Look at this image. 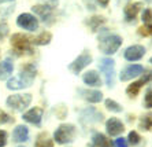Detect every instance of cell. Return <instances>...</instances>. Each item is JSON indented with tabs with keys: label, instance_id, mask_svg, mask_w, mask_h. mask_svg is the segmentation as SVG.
I'll return each instance as SVG.
<instances>
[{
	"label": "cell",
	"instance_id": "obj_1",
	"mask_svg": "<svg viewBox=\"0 0 152 147\" xmlns=\"http://www.w3.org/2000/svg\"><path fill=\"white\" fill-rule=\"evenodd\" d=\"M34 77H36V68L33 65H25V66L21 68V74L8 80L7 88L8 90H22V88L30 87Z\"/></svg>",
	"mask_w": 152,
	"mask_h": 147
},
{
	"label": "cell",
	"instance_id": "obj_2",
	"mask_svg": "<svg viewBox=\"0 0 152 147\" xmlns=\"http://www.w3.org/2000/svg\"><path fill=\"white\" fill-rule=\"evenodd\" d=\"M122 44V39L118 35H104L99 39V48L107 55L115 54Z\"/></svg>",
	"mask_w": 152,
	"mask_h": 147
},
{
	"label": "cell",
	"instance_id": "obj_3",
	"mask_svg": "<svg viewBox=\"0 0 152 147\" xmlns=\"http://www.w3.org/2000/svg\"><path fill=\"white\" fill-rule=\"evenodd\" d=\"M75 133H77V131H75V126L73 124H62L53 133V139L59 144L71 143L75 137Z\"/></svg>",
	"mask_w": 152,
	"mask_h": 147
},
{
	"label": "cell",
	"instance_id": "obj_4",
	"mask_svg": "<svg viewBox=\"0 0 152 147\" xmlns=\"http://www.w3.org/2000/svg\"><path fill=\"white\" fill-rule=\"evenodd\" d=\"M32 102V95L25 93V95H11L7 98V106L15 111H22L26 109Z\"/></svg>",
	"mask_w": 152,
	"mask_h": 147
},
{
	"label": "cell",
	"instance_id": "obj_5",
	"mask_svg": "<svg viewBox=\"0 0 152 147\" xmlns=\"http://www.w3.org/2000/svg\"><path fill=\"white\" fill-rule=\"evenodd\" d=\"M11 46L15 48V51L18 52H30L32 51V39L25 35H21V33H17L11 37Z\"/></svg>",
	"mask_w": 152,
	"mask_h": 147
},
{
	"label": "cell",
	"instance_id": "obj_6",
	"mask_svg": "<svg viewBox=\"0 0 152 147\" xmlns=\"http://www.w3.org/2000/svg\"><path fill=\"white\" fill-rule=\"evenodd\" d=\"M99 68L104 76H106V83L108 87H113L115 83V73H114V68H115V62L111 58H103L100 59Z\"/></svg>",
	"mask_w": 152,
	"mask_h": 147
},
{
	"label": "cell",
	"instance_id": "obj_7",
	"mask_svg": "<svg viewBox=\"0 0 152 147\" xmlns=\"http://www.w3.org/2000/svg\"><path fill=\"white\" fill-rule=\"evenodd\" d=\"M91 62H92V57H91V54H89L88 51H84V52H82L74 62H71V63L69 65V69H70L74 74H78V73L81 72L84 68H86Z\"/></svg>",
	"mask_w": 152,
	"mask_h": 147
},
{
	"label": "cell",
	"instance_id": "obj_8",
	"mask_svg": "<svg viewBox=\"0 0 152 147\" xmlns=\"http://www.w3.org/2000/svg\"><path fill=\"white\" fill-rule=\"evenodd\" d=\"M149 81H152V70H148L147 73H144V76L141 77V80H138V81H136V83L130 84V85L127 87L126 93L130 98H136L137 96V93L140 92V88H141L144 84L149 83Z\"/></svg>",
	"mask_w": 152,
	"mask_h": 147
},
{
	"label": "cell",
	"instance_id": "obj_9",
	"mask_svg": "<svg viewBox=\"0 0 152 147\" xmlns=\"http://www.w3.org/2000/svg\"><path fill=\"white\" fill-rule=\"evenodd\" d=\"M17 24L18 26H21L26 30H30V32H33V30L39 28V21L32 14H21L17 19Z\"/></svg>",
	"mask_w": 152,
	"mask_h": 147
},
{
	"label": "cell",
	"instance_id": "obj_10",
	"mask_svg": "<svg viewBox=\"0 0 152 147\" xmlns=\"http://www.w3.org/2000/svg\"><path fill=\"white\" fill-rule=\"evenodd\" d=\"M106 129H107V133H108L110 136H118V135H121V133L125 131V126L118 118L111 117V118L106 122Z\"/></svg>",
	"mask_w": 152,
	"mask_h": 147
},
{
	"label": "cell",
	"instance_id": "obj_11",
	"mask_svg": "<svg viewBox=\"0 0 152 147\" xmlns=\"http://www.w3.org/2000/svg\"><path fill=\"white\" fill-rule=\"evenodd\" d=\"M144 72V68H142L141 65H130V66H127L122 70L121 73V80L122 81H127V80H132L140 76L141 73Z\"/></svg>",
	"mask_w": 152,
	"mask_h": 147
},
{
	"label": "cell",
	"instance_id": "obj_12",
	"mask_svg": "<svg viewBox=\"0 0 152 147\" xmlns=\"http://www.w3.org/2000/svg\"><path fill=\"white\" fill-rule=\"evenodd\" d=\"M33 12L37 14L44 22H50V18H52L53 7L50 4H37L33 7Z\"/></svg>",
	"mask_w": 152,
	"mask_h": 147
},
{
	"label": "cell",
	"instance_id": "obj_13",
	"mask_svg": "<svg viewBox=\"0 0 152 147\" xmlns=\"http://www.w3.org/2000/svg\"><path fill=\"white\" fill-rule=\"evenodd\" d=\"M22 118L25 121L30 122V124H34V125H40L42 118V109L40 107H33L30 110H28L26 113H23Z\"/></svg>",
	"mask_w": 152,
	"mask_h": 147
},
{
	"label": "cell",
	"instance_id": "obj_14",
	"mask_svg": "<svg viewBox=\"0 0 152 147\" xmlns=\"http://www.w3.org/2000/svg\"><path fill=\"white\" fill-rule=\"evenodd\" d=\"M145 54V48L142 46H130L125 51V58L127 61H138Z\"/></svg>",
	"mask_w": 152,
	"mask_h": 147
},
{
	"label": "cell",
	"instance_id": "obj_15",
	"mask_svg": "<svg viewBox=\"0 0 152 147\" xmlns=\"http://www.w3.org/2000/svg\"><path fill=\"white\" fill-rule=\"evenodd\" d=\"M29 139V129L25 125H18L12 132V140L15 143H22Z\"/></svg>",
	"mask_w": 152,
	"mask_h": 147
},
{
	"label": "cell",
	"instance_id": "obj_16",
	"mask_svg": "<svg viewBox=\"0 0 152 147\" xmlns=\"http://www.w3.org/2000/svg\"><path fill=\"white\" fill-rule=\"evenodd\" d=\"M78 92L82 95L85 101L91 102V103H97L103 99V93L100 91H93V90H78Z\"/></svg>",
	"mask_w": 152,
	"mask_h": 147
},
{
	"label": "cell",
	"instance_id": "obj_17",
	"mask_svg": "<svg viewBox=\"0 0 152 147\" xmlns=\"http://www.w3.org/2000/svg\"><path fill=\"white\" fill-rule=\"evenodd\" d=\"M142 4L141 3H133V4H127L126 7H125V18H126V21H133V19L137 17L138 11H140V8H141Z\"/></svg>",
	"mask_w": 152,
	"mask_h": 147
},
{
	"label": "cell",
	"instance_id": "obj_18",
	"mask_svg": "<svg viewBox=\"0 0 152 147\" xmlns=\"http://www.w3.org/2000/svg\"><path fill=\"white\" fill-rule=\"evenodd\" d=\"M91 147H111V142L107 139L103 133L96 132L92 136V144Z\"/></svg>",
	"mask_w": 152,
	"mask_h": 147
},
{
	"label": "cell",
	"instance_id": "obj_19",
	"mask_svg": "<svg viewBox=\"0 0 152 147\" xmlns=\"http://www.w3.org/2000/svg\"><path fill=\"white\" fill-rule=\"evenodd\" d=\"M84 83L88 84L89 87H99L102 85V81H100L99 74L95 72V70H89L84 74Z\"/></svg>",
	"mask_w": 152,
	"mask_h": 147
},
{
	"label": "cell",
	"instance_id": "obj_20",
	"mask_svg": "<svg viewBox=\"0 0 152 147\" xmlns=\"http://www.w3.org/2000/svg\"><path fill=\"white\" fill-rule=\"evenodd\" d=\"M12 70H14V65L11 61L6 59V61L0 62V80H6L7 77H10Z\"/></svg>",
	"mask_w": 152,
	"mask_h": 147
},
{
	"label": "cell",
	"instance_id": "obj_21",
	"mask_svg": "<svg viewBox=\"0 0 152 147\" xmlns=\"http://www.w3.org/2000/svg\"><path fill=\"white\" fill-rule=\"evenodd\" d=\"M52 39V35L50 32H42L39 37H36V39H32V44L34 46H45L48 44Z\"/></svg>",
	"mask_w": 152,
	"mask_h": 147
},
{
	"label": "cell",
	"instance_id": "obj_22",
	"mask_svg": "<svg viewBox=\"0 0 152 147\" xmlns=\"http://www.w3.org/2000/svg\"><path fill=\"white\" fill-rule=\"evenodd\" d=\"M34 147H53V142H52V139H50V137L47 136L45 133H41L36 139Z\"/></svg>",
	"mask_w": 152,
	"mask_h": 147
},
{
	"label": "cell",
	"instance_id": "obj_23",
	"mask_svg": "<svg viewBox=\"0 0 152 147\" xmlns=\"http://www.w3.org/2000/svg\"><path fill=\"white\" fill-rule=\"evenodd\" d=\"M140 128L142 131H152V113L145 114L141 120H140Z\"/></svg>",
	"mask_w": 152,
	"mask_h": 147
},
{
	"label": "cell",
	"instance_id": "obj_24",
	"mask_svg": "<svg viewBox=\"0 0 152 147\" xmlns=\"http://www.w3.org/2000/svg\"><path fill=\"white\" fill-rule=\"evenodd\" d=\"M106 107L110 111H114V113H121L122 111V106L119 103H117L113 99H106Z\"/></svg>",
	"mask_w": 152,
	"mask_h": 147
},
{
	"label": "cell",
	"instance_id": "obj_25",
	"mask_svg": "<svg viewBox=\"0 0 152 147\" xmlns=\"http://www.w3.org/2000/svg\"><path fill=\"white\" fill-rule=\"evenodd\" d=\"M103 22H104V18H103V17H93V18L89 19L88 24H89V26H91V29H92L93 32H95L96 29L99 28Z\"/></svg>",
	"mask_w": 152,
	"mask_h": 147
},
{
	"label": "cell",
	"instance_id": "obj_26",
	"mask_svg": "<svg viewBox=\"0 0 152 147\" xmlns=\"http://www.w3.org/2000/svg\"><path fill=\"white\" fill-rule=\"evenodd\" d=\"M144 107L152 109V88H148L144 96Z\"/></svg>",
	"mask_w": 152,
	"mask_h": 147
},
{
	"label": "cell",
	"instance_id": "obj_27",
	"mask_svg": "<svg viewBox=\"0 0 152 147\" xmlns=\"http://www.w3.org/2000/svg\"><path fill=\"white\" fill-rule=\"evenodd\" d=\"M142 21H144L145 25H152V10L151 8H147L142 12Z\"/></svg>",
	"mask_w": 152,
	"mask_h": 147
},
{
	"label": "cell",
	"instance_id": "obj_28",
	"mask_svg": "<svg viewBox=\"0 0 152 147\" xmlns=\"http://www.w3.org/2000/svg\"><path fill=\"white\" fill-rule=\"evenodd\" d=\"M127 139H129V143H130L132 146H136V144H138V142H140V136H138V133L134 132V131H132V132L129 133Z\"/></svg>",
	"mask_w": 152,
	"mask_h": 147
},
{
	"label": "cell",
	"instance_id": "obj_29",
	"mask_svg": "<svg viewBox=\"0 0 152 147\" xmlns=\"http://www.w3.org/2000/svg\"><path fill=\"white\" fill-rule=\"evenodd\" d=\"M138 33L141 36H151L152 35V25H144L138 29Z\"/></svg>",
	"mask_w": 152,
	"mask_h": 147
},
{
	"label": "cell",
	"instance_id": "obj_30",
	"mask_svg": "<svg viewBox=\"0 0 152 147\" xmlns=\"http://www.w3.org/2000/svg\"><path fill=\"white\" fill-rule=\"evenodd\" d=\"M10 121V115L6 113V111L0 110V125H3V124H6V122Z\"/></svg>",
	"mask_w": 152,
	"mask_h": 147
},
{
	"label": "cell",
	"instance_id": "obj_31",
	"mask_svg": "<svg viewBox=\"0 0 152 147\" xmlns=\"http://www.w3.org/2000/svg\"><path fill=\"white\" fill-rule=\"evenodd\" d=\"M8 33V26L6 24H0V40L4 39Z\"/></svg>",
	"mask_w": 152,
	"mask_h": 147
},
{
	"label": "cell",
	"instance_id": "obj_32",
	"mask_svg": "<svg viewBox=\"0 0 152 147\" xmlns=\"http://www.w3.org/2000/svg\"><path fill=\"white\" fill-rule=\"evenodd\" d=\"M7 144V132L0 131V147H4Z\"/></svg>",
	"mask_w": 152,
	"mask_h": 147
},
{
	"label": "cell",
	"instance_id": "obj_33",
	"mask_svg": "<svg viewBox=\"0 0 152 147\" xmlns=\"http://www.w3.org/2000/svg\"><path fill=\"white\" fill-rule=\"evenodd\" d=\"M115 147H127V142L124 137H119V139L115 140Z\"/></svg>",
	"mask_w": 152,
	"mask_h": 147
},
{
	"label": "cell",
	"instance_id": "obj_34",
	"mask_svg": "<svg viewBox=\"0 0 152 147\" xmlns=\"http://www.w3.org/2000/svg\"><path fill=\"white\" fill-rule=\"evenodd\" d=\"M99 1L100 6H103V7H107L108 6V0H97Z\"/></svg>",
	"mask_w": 152,
	"mask_h": 147
},
{
	"label": "cell",
	"instance_id": "obj_35",
	"mask_svg": "<svg viewBox=\"0 0 152 147\" xmlns=\"http://www.w3.org/2000/svg\"><path fill=\"white\" fill-rule=\"evenodd\" d=\"M1 3H4V1H12V0H0Z\"/></svg>",
	"mask_w": 152,
	"mask_h": 147
},
{
	"label": "cell",
	"instance_id": "obj_36",
	"mask_svg": "<svg viewBox=\"0 0 152 147\" xmlns=\"http://www.w3.org/2000/svg\"><path fill=\"white\" fill-rule=\"evenodd\" d=\"M149 62H151V63H152V58H151V61H149Z\"/></svg>",
	"mask_w": 152,
	"mask_h": 147
},
{
	"label": "cell",
	"instance_id": "obj_37",
	"mask_svg": "<svg viewBox=\"0 0 152 147\" xmlns=\"http://www.w3.org/2000/svg\"><path fill=\"white\" fill-rule=\"evenodd\" d=\"M145 1H151V0H145Z\"/></svg>",
	"mask_w": 152,
	"mask_h": 147
},
{
	"label": "cell",
	"instance_id": "obj_38",
	"mask_svg": "<svg viewBox=\"0 0 152 147\" xmlns=\"http://www.w3.org/2000/svg\"><path fill=\"white\" fill-rule=\"evenodd\" d=\"M18 147H23V146H18Z\"/></svg>",
	"mask_w": 152,
	"mask_h": 147
}]
</instances>
